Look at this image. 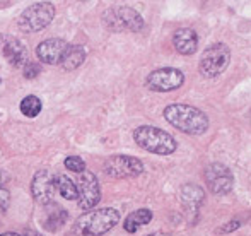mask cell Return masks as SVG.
I'll use <instances>...</instances> for the list:
<instances>
[{"label": "cell", "mask_w": 251, "mask_h": 236, "mask_svg": "<svg viewBox=\"0 0 251 236\" xmlns=\"http://www.w3.org/2000/svg\"><path fill=\"white\" fill-rule=\"evenodd\" d=\"M102 23L109 31L122 33V31H140L144 27V19L135 9L126 5L109 7L102 14Z\"/></svg>", "instance_id": "cell-4"}, {"label": "cell", "mask_w": 251, "mask_h": 236, "mask_svg": "<svg viewBox=\"0 0 251 236\" xmlns=\"http://www.w3.org/2000/svg\"><path fill=\"white\" fill-rule=\"evenodd\" d=\"M229 62H231V50L227 48V45L224 43H215L212 47H208L203 52L200 58V74L203 77H217L227 69Z\"/></svg>", "instance_id": "cell-5"}, {"label": "cell", "mask_w": 251, "mask_h": 236, "mask_svg": "<svg viewBox=\"0 0 251 236\" xmlns=\"http://www.w3.org/2000/svg\"><path fill=\"white\" fill-rule=\"evenodd\" d=\"M65 221H67V212L63 209H60V207H56L53 212H50L48 219L45 221V226H47V230L55 231V230H58Z\"/></svg>", "instance_id": "cell-20"}, {"label": "cell", "mask_w": 251, "mask_h": 236, "mask_svg": "<svg viewBox=\"0 0 251 236\" xmlns=\"http://www.w3.org/2000/svg\"><path fill=\"white\" fill-rule=\"evenodd\" d=\"M77 199H79V207L84 210H89L101 200V188L96 175L91 171L80 173L77 180Z\"/></svg>", "instance_id": "cell-8"}, {"label": "cell", "mask_w": 251, "mask_h": 236, "mask_svg": "<svg viewBox=\"0 0 251 236\" xmlns=\"http://www.w3.org/2000/svg\"><path fill=\"white\" fill-rule=\"evenodd\" d=\"M133 140L142 147L144 151L152 154H161V156H168L176 151V140L171 133L164 132V130L157 129V127L142 125L135 129L133 132Z\"/></svg>", "instance_id": "cell-3"}, {"label": "cell", "mask_w": 251, "mask_h": 236, "mask_svg": "<svg viewBox=\"0 0 251 236\" xmlns=\"http://www.w3.org/2000/svg\"><path fill=\"white\" fill-rule=\"evenodd\" d=\"M55 186H56V192L67 200H75L77 199V186L75 183L72 182L69 177L65 175H58L55 177Z\"/></svg>", "instance_id": "cell-18"}, {"label": "cell", "mask_w": 251, "mask_h": 236, "mask_svg": "<svg viewBox=\"0 0 251 236\" xmlns=\"http://www.w3.org/2000/svg\"><path fill=\"white\" fill-rule=\"evenodd\" d=\"M120 221L118 210L111 207H102V209L86 212L75 221L74 224V235L75 236H101L108 233L113 226Z\"/></svg>", "instance_id": "cell-2"}, {"label": "cell", "mask_w": 251, "mask_h": 236, "mask_svg": "<svg viewBox=\"0 0 251 236\" xmlns=\"http://www.w3.org/2000/svg\"><path fill=\"white\" fill-rule=\"evenodd\" d=\"M147 236H173L169 233H162V231H157V233H152V235H147Z\"/></svg>", "instance_id": "cell-25"}, {"label": "cell", "mask_w": 251, "mask_h": 236, "mask_svg": "<svg viewBox=\"0 0 251 236\" xmlns=\"http://www.w3.org/2000/svg\"><path fill=\"white\" fill-rule=\"evenodd\" d=\"M67 48H69V43H67L65 40L50 38V40H45L43 43L38 45L36 55L43 63L56 65V63H62L63 57H65Z\"/></svg>", "instance_id": "cell-13"}, {"label": "cell", "mask_w": 251, "mask_h": 236, "mask_svg": "<svg viewBox=\"0 0 251 236\" xmlns=\"http://www.w3.org/2000/svg\"><path fill=\"white\" fill-rule=\"evenodd\" d=\"M151 221H152V210L139 209V210H135V212H130L128 216H126L123 228H125V231H128V233H135L140 226H146V224H149Z\"/></svg>", "instance_id": "cell-16"}, {"label": "cell", "mask_w": 251, "mask_h": 236, "mask_svg": "<svg viewBox=\"0 0 251 236\" xmlns=\"http://www.w3.org/2000/svg\"><path fill=\"white\" fill-rule=\"evenodd\" d=\"M31 192H33V197L38 204H41V206L51 204L56 193L55 177L48 170H40L31 182Z\"/></svg>", "instance_id": "cell-11"}, {"label": "cell", "mask_w": 251, "mask_h": 236, "mask_svg": "<svg viewBox=\"0 0 251 236\" xmlns=\"http://www.w3.org/2000/svg\"><path fill=\"white\" fill-rule=\"evenodd\" d=\"M173 45H175L176 52L181 55H193L199 47V36L193 29L190 27H181L175 33L173 36Z\"/></svg>", "instance_id": "cell-14"}, {"label": "cell", "mask_w": 251, "mask_h": 236, "mask_svg": "<svg viewBox=\"0 0 251 236\" xmlns=\"http://www.w3.org/2000/svg\"><path fill=\"white\" fill-rule=\"evenodd\" d=\"M205 182L212 193L215 195H224L229 193L234 185V177L232 171L222 163H212L205 170Z\"/></svg>", "instance_id": "cell-10"}, {"label": "cell", "mask_w": 251, "mask_h": 236, "mask_svg": "<svg viewBox=\"0 0 251 236\" xmlns=\"http://www.w3.org/2000/svg\"><path fill=\"white\" fill-rule=\"evenodd\" d=\"M0 55H3L7 62L14 67H24L29 62L24 45L9 34H0Z\"/></svg>", "instance_id": "cell-12"}, {"label": "cell", "mask_w": 251, "mask_h": 236, "mask_svg": "<svg viewBox=\"0 0 251 236\" xmlns=\"http://www.w3.org/2000/svg\"><path fill=\"white\" fill-rule=\"evenodd\" d=\"M164 118L173 127L190 135H200L208 129L207 115L190 105H169L164 110Z\"/></svg>", "instance_id": "cell-1"}, {"label": "cell", "mask_w": 251, "mask_h": 236, "mask_svg": "<svg viewBox=\"0 0 251 236\" xmlns=\"http://www.w3.org/2000/svg\"><path fill=\"white\" fill-rule=\"evenodd\" d=\"M181 200L186 209L197 212L201 204H203V190L195 185H185L181 190Z\"/></svg>", "instance_id": "cell-15"}, {"label": "cell", "mask_w": 251, "mask_h": 236, "mask_svg": "<svg viewBox=\"0 0 251 236\" xmlns=\"http://www.w3.org/2000/svg\"><path fill=\"white\" fill-rule=\"evenodd\" d=\"M142 171H144L142 161L132 156H111L104 163V173L113 178L139 177Z\"/></svg>", "instance_id": "cell-9"}, {"label": "cell", "mask_w": 251, "mask_h": 236, "mask_svg": "<svg viewBox=\"0 0 251 236\" xmlns=\"http://www.w3.org/2000/svg\"><path fill=\"white\" fill-rule=\"evenodd\" d=\"M84 60H86V48L80 47V45H74V47L69 45V48L65 52V57L62 60V67L65 70H74L82 65Z\"/></svg>", "instance_id": "cell-17"}, {"label": "cell", "mask_w": 251, "mask_h": 236, "mask_svg": "<svg viewBox=\"0 0 251 236\" xmlns=\"http://www.w3.org/2000/svg\"><path fill=\"white\" fill-rule=\"evenodd\" d=\"M0 236H21V235H17V233H3V235H0Z\"/></svg>", "instance_id": "cell-27"}, {"label": "cell", "mask_w": 251, "mask_h": 236, "mask_svg": "<svg viewBox=\"0 0 251 236\" xmlns=\"http://www.w3.org/2000/svg\"><path fill=\"white\" fill-rule=\"evenodd\" d=\"M38 72H40V65H38V63H33L29 60V62L24 65V74H26L27 79H33V77H36Z\"/></svg>", "instance_id": "cell-22"}, {"label": "cell", "mask_w": 251, "mask_h": 236, "mask_svg": "<svg viewBox=\"0 0 251 236\" xmlns=\"http://www.w3.org/2000/svg\"><path fill=\"white\" fill-rule=\"evenodd\" d=\"M53 17H55V7L50 2H38L29 5L21 14L17 24L26 33H34V31L47 27L53 21Z\"/></svg>", "instance_id": "cell-6"}, {"label": "cell", "mask_w": 251, "mask_h": 236, "mask_svg": "<svg viewBox=\"0 0 251 236\" xmlns=\"http://www.w3.org/2000/svg\"><path fill=\"white\" fill-rule=\"evenodd\" d=\"M41 100L38 96H33V94H29V96H26L23 101H21V113L24 115V117H29V118H34L40 115L41 111Z\"/></svg>", "instance_id": "cell-19"}, {"label": "cell", "mask_w": 251, "mask_h": 236, "mask_svg": "<svg viewBox=\"0 0 251 236\" xmlns=\"http://www.w3.org/2000/svg\"><path fill=\"white\" fill-rule=\"evenodd\" d=\"M7 180H9V175H7L5 171H2V170H0V186H2L3 183L7 182Z\"/></svg>", "instance_id": "cell-24"}, {"label": "cell", "mask_w": 251, "mask_h": 236, "mask_svg": "<svg viewBox=\"0 0 251 236\" xmlns=\"http://www.w3.org/2000/svg\"><path fill=\"white\" fill-rule=\"evenodd\" d=\"M185 82V76L181 70L173 69V67H164V69H157L151 72L146 79V86L151 91L155 93H168V91H175L181 87Z\"/></svg>", "instance_id": "cell-7"}, {"label": "cell", "mask_w": 251, "mask_h": 236, "mask_svg": "<svg viewBox=\"0 0 251 236\" xmlns=\"http://www.w3.org/2000/svg\"><path fill=\"white\" fill-rule=\"evenodd\" d=\"M26 236H40V235H36L34 231H26Z\"/></svg>", "instance_id": "cell-26"}, {"label": "cell", "mask_w": 251, "mask_h": 236, "mask_svg": "<svg viewBox=\"0 0 251 236\" xmlns=\"http://www.w3.org/2000/svg\"><path fill=\"white\" fill-rule=\"evenodd\" d=\"M63 164H65L67 170L74 171V173H77V175L86 171V163H84V159H80L79 156H69Z\"/></svg>", "instance_id": "cell-21"}, {"label": "cell", "mask_w": 251, "mask_h": 236, "mask_svg": "<svg viewBox=\"0 0 251 236\" xmlns=\"http://www.w3.org/2000/svg\"><path fill=\"white\" fill-rule=\"evenodd\" d=\"M9 202H10V193L7 192L5 188H2V186H0V212L9 207Z\"/></svg>", "instance_id": "cell-23"}]
</instances>
